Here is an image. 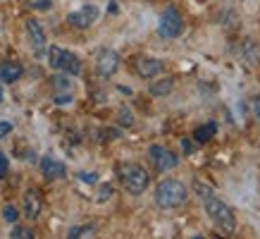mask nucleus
Segmentation results:
<instances>
[{
    "label": "nucleus",
    "mask_w": 260,
    "mask_h": 239,
    "mask_svg": "<svg viewBox=\"0 0 260 239\" xmlns=\"http://www.w3.org/2000/svg\"><path fill=\"white\" fill-rule=\"evenodd\" d=\"M193 191H196V196L203 201V208L208 218L213 220V225L222 234H232L234 227H237V220H234V211L224 203V201L215 194L213 187H208L203 182H193Z\"/></svg>",
    "instance_id": "nucleus-1"
},
{
    "label": "nucleus",
    "mask_w": 260,
    "mask_h": 239,
    "mask_svg": "<svg viewBox=\"0 0 260 239\" xmlns=\"http://www.w3.org/2000/svg\"><path fill=\"white\" fill-rule=\"evenodd\" d=\"M5 175H8V158L0 153V180H3Z\"/></svg>",
    "instance_id": "nucleus-26"
},
{
    "label": "nucleus",
    "mask_w": 260,
    "mask_h": 239,
    "mask_svg": "<svg viewBox=\"0 0 260 239\" xmlns=\"http://www.w3.org/2000/svg\"><path fill=\"white\" fill-rule=\"evenodd\" d=\"M22 208H24V215L29 218V220H36L43 211V201H41V194L36 189H29L24 194L22 199Z\"/></svg>",
    "instance_id": "nucleus-12"
},
{
    "label": "nucleus",
    "mask_w": 260,
    "mask_h": 239,
    "mask_svg": "<svg viewBox=\"0 0 260 239\" xmlns=\"http://www.w3.org/2000/svg\"><path fill=\"white\" fill-rule=\"evenodd\" d=\"M41 172H43V177H46L48 182H55V180H62V177L67 175V167L57 158L46 156V158L41 160Z\"/></svg>",
    "instance_id": "nucleus-11"
},
{
    "label": "nucleus",
    "mask_w": 260,
    "mask_h": 239,
    "mask_svg": "<svg viewBox=\"0 0 260 239\" xmlns=\"http://www.w3.org/2000/svg\"><path fill=\"white\" fill-rule=\"evenodd\" d=\"M134 70L141 79H153V77H158L160 72H162V63H160L158 57H146L143 55V57H136Z\"/></svg>",
    "instance_id": "nucleus-10"
},
{
    "label": "nucleus",
    "mask_w": 260,
    "mask_h": 239,
    "mask_svg": "<svg viewBox=\"0 0 260 239\" xmlns=\"http://www.w3.org/2000/svg\"><path fill=\"white\" fill-rule=\"evenodd\" d=\"M98 15H101V12H98L95 5H84V8H79L77 12L67 15V24H72L74 29H88L91 24H95Z\"/></svg>",
    "instance_id": "nucleus-8"
},
{
    "label": "nucleus",
    "mask_w": 260,
    "mask_h": 239,
    "mask_svg": "<svg viewBox=\"0 0 260 239\" xmlns=\"http://www.w3.org/2000/svg\"><path fill=\"white\" fill-rule=\"evenodd\" d=\"M3 218H5L8 223L15 225L17 220H19V213H17V208H15V206H5V208H3Z\"/></svg>",
    "instance_id": "nucleus-21"
},
{
    "label": "nucleus",
    "mask_w": 260,
    "mask_h": 239,
    "mask_svg": "<svg viewBox=\"0 0 260 239\" xmlns=\"http://www.w3.org/2000/svg\"><path fill=\"white\" fill-rule=\"evenodd\" d=\"M53 88H55V94H67V91H70L72 88V81H70V74H55V77H53Z\"/></svg>",
    "instance_id": "nucleus-17"
},
{
    "label": "nucleus",
    "mask_w": 260,
    "mask_h": 239,
    "mask_svg": "<svg viewBox=\"0 0 260 239\" xmlns=\"http://www.w3.org/2000/svg\"><path fill=\"white\" fill-rule=\"evenodd\" d=\"M148 160L153 163V167H155L158 172H170V170H174V167L179 165L177 153H172L170 148H165V146H150Z\"/></svg>",
    "instance_id": "nucleus-6"
},
{
    "label": "nucleus",
    "mask_w": 260,
    "mask_h": 239,
    "mask_svg": "<svg viewBox=\"0 0 260 239\" xmlns=\"http://www.w3.org/2000/svg\"><path fill=\"white\" fill-rule=\"evenodd\" d=\"M26 36H29V43H31L34 53L36 55H43L46 53V32L41 26L39 19H26Z\"/></svg>",
    "instance_id": "nucleus-9"
},
{
    "label": "nucleus",
    "mask_w": 260,
    "mask_h": 239,
    "mask_svg": "<svg viewBox=\"0 0 260 239\" xmlns=\"http://www.w3.org/2000/svg\"><path fill=\"white\" fill-rule=\"evenodd\" d=\"M217 134V122H208V125H203V127H198L196 132H193V139H196L198 143H205V141H210L213 136Z\"/></svg>",
    "instance_id": "nucleus-15"
},
{
    "label": "nucleus",
    "mask_w": 260,
    "mask_h": 239,
    "mask_svg": "<svg viewBox=\"0 0 260 239\" xmlns=\"http://www.w3.org/2000/svg\"><path fill=\"white\" fill-rule=\"evenodd\" d=\"M110 196H112V187L110 184H101V187H98V196H95V201H98V203H105Z\"/></svg>",
    "instance_id": "nucleus-20"
},
{
    "label": "nucleus",
    "mask_w": 260,
    "mask_h": 239,
    "mask_svg": "<svg viewBox=\"0 0 260 239\" xmlns=\"http://www.w3.org/2000/svg\"><path fill=\"white\" fill-rule=\"evenodd\" d=\"M253 115H255V120L260 122V98L255 101V103H253Z\"/></svg>",
    "instance_id": "nucleus-28"
},
{
    "label": "nucleus",
    "mask_w": 260,
    "mask_h": 239,
    "mask_svg": "<svg viewBox=\"0 0 260 239\" xmlns=\"http://www.w3.org/2000/svg\"><path fill=\"white\" fill-rule=\"evenodd\" d=\"M22 65L19 63H3L0 65V81H5V84H12L22 77Z\"/></svg>",
    "instance_id": "nucleus-13"
},
{
    "label": "nucleus",
    "mask_w": 260,
    "mask_h": 239,
    "mask_svg": "<svg viewBox=\"0 0 260 239\" xmlns=\"http://www.w3.org/2000/svg\"><path fill=\"white\" fill-rule=\"evenodd\" d=\"M81 182H86V184H93L95 182V175H93V172H81Z\"/></svg>",
    "instance_id": "nucleus-27"
},
{
    "label": "nucleus",
    "mask_w": 260,
    "mask_h": 239,
    "mask_svg": "<svg viewBox=\"0 0 260 239\" xmlns=\"http://www.w3.org/2000/svg\"><path fill=\"white\" fill-rule=\"evenodd\" d=\"M48 65H50L53 70H60V72H64V74H70V77L81 74V60L74 55V53H70V50H64V48H60V46L48 48Z\"/></svg>",
    "instance_id": "nucleus-4"
},
{
    "label": "nucleus",
    "mask_w": 260,
    "mask_h": 239,
    "mask_svg": "<svg viewBox=\"0 0 260 239\" xmlns=\"http://www.w3.org/2000/svg\"><path fill=\"white\" fill-rule=\"evenodd\" d=\"M241 55L248 60V65H260V46L253 39H248L241 48Z\"/></svg>",
    "instance_id": "nucleus-14"
},
{
    "label": "nucleus",
    "mask_w": 260,
    "mask_h": 239,
    "mask_svg": "<svg viewBox=\"0 0 260 239\" xmlns=\"http://www.w3.org/2000/svg\"><path fill=\"white\" fill-rule=\"evenodd\" d=\"M95 227L93 225H81V227H72L70 232H67V237L70 239H79V237H93Z\"/></svg>",
    "instance_id": "nucleus-18"
},
{
    "label": "nucleus",
    "mask_w": 260,
    "mask_h": 239,
    "mask_svg": "<svg viewBox=\"0 0 260 239\" xmlns=\"http://www.w3.org/2000/svg\"><path fill=\"white\" fill-rule=\"evenodd\" d=\"M158 32L162 39H179L181 36V32H184V19H181L179 10L174 8V5L165 8V12L160 15Z\"/></svg>",
    "instance_id": "nucleus-5"
},
{
    "label": "nucleus",
    "mask_w": 260,
    "mask_h": 239,
    "mask_svg": "<svg viewBox=\"0 0 260 239\" xmlns=\"http://www.w3.org/2000/svg\"><path fill=\"white\" fill-rule=\"evenodd\" d=\"M10 237H12V239H31L34 234H31V230H24V227H15Z\"/></svg>",
    "instance_id": "nucleus-23"
},
{
    "label": "nucleus",
    "mask_w": 260,
    "mask_h": 239,
    "mask_svg": "<svg viewBox=\"0 0 260 239\" xmlns=\"http://www.w3.org/2000/svg\"><path fill=\"white\" fill-rule=\"evenodd\" d=\"M117 122L122 125V127H132V125H134V115H132V110H129V108H119Z\"/></svg>",
    "instance_id": "nucleus-19"
},
{
    "label": "nucleus",
    "mask_w": 260,
    "mask_h": 239,
    "mask_svg": "<svg viewBox=\"0 0 260 239\" xmlns=\"http://www.w3.org/2000/svg\"><path fill=\"white\" fill-rule=\"evenodd\" d=\"M155 206L162 208V211H172V208H179L186 203L189 199V191H186V184L179 182V180H162V182L155 187Z\"/></svg>",
    "instance_id": "nucleus-2"
},
{
    "label": "nucleus",
    "mask_w": 260,
    "mask_h": 239,
    "mask_svg": "<svg viewBox=\"0 0 260 239\" xmlns=\"http://www.w3.org/2000/svg\"><path fill=\"white\" fill-rule=\"evenodd\" d=\"M5 101V94H3V86H0V103Z\"/></svg>",
    "instance_id": "nucleus-30"
},
{
    "label": "nucleus",
    "mask_w": 260,
    "mask_h": 239,
    "mask_svg": "<svg viewBox=\"0 0 260 239\" xmlns=\"http://www.w3.org/2000/svg\"><path fill=\"white\" fill-rule=\"evenodd\" d=\"M172 86H174V79H172V77H165V79L153 81V84L148 86V91L153 96H167L170 91H172Z\"/></svg>",
    "instance_id": "nucleus-16"
},
{
    "label": "nucleus",
    "mask_w": 260,
    "mask_h": 239,
    "mask_svg": "<svg viewBox=\"0 0 260 239\" xmlns=\"http://www.w3.org/2000/svg\"><path fill=\"white\" fill-rule=\"evenodd\" d=\"M55 103H57V105L72 103V94H70V91H67V94H55Z\"/></svg>",
    "instance_id": "nucleus-24"
},
{
    "label": "nucleus",
    "mask_w": 260,
    "mask_h": 239,
    "mask_svg": "<svg viewBox=\"0 0 260 239\" xmlns=\"http://www.w3.org/2000/svg\"><path fill=\"white\" fill-rule=\"evenodd\" d=\"M246 3H253V0H246Z\"/></svg>",
    "instance_id": "nucleus-31"
},
{
    "label": "nucleus",
    "mask_w": 260,
    "mask_h": 239,
    "mask_svg": "<svg viewBox=\"0 0 260 239\" xmlns=\"http://www.w3.org/2000/svg\"><path fill=\"white\" fill-rule=\"evenodd\" d=\"M117 70H119V53L117 50H112V48L98 50V55H95V72L108 79V77H112Z\"/></svg>",
    "instance_id": "nucleus-7"
},
{
    "label": "nucleus",
    "mask_w": 260,
    "mask_h": 239,
    "mask_svg": "<svg viewBox=\"0 0 260 239\" xmlns=\"http://www.w3.org/2000/svg\"><path fill=\"white\" fill-rule=\"evenodd\" d=\"M31 8L39 10V12H48V10L53 8V0H34Z\"/></svg>",
    "instance_id": "nucleus-22"
},
{
    "label": "nucleus",
    "mask_w": 260,
    "mask_h": 239,
    "mask_svg": "<svg viewBox=\"0 0 260 239\" xmlns=\"http://www.w3.org/2000/svg\"><path fill=\"white\" fill-rule=\"evenodd\" d=\"M117 177H119V182H122V187H124L132 196L143 194L150 184V175L143 170V165H139V163H119Z\"/></svg>",
    "instance_id": "nucleus-3"
},
{
    "label": "nucleus",
    "mask_w": 260,
    "mask_h": 239,
    "mask_svg": "<svg viewBox=\"0 0 260 239\" xmlns=\"http://www.w3.org/2000/svg\"><path fill=\"white\" fill-rule=\"evenodd\" d=\"M181 143H184V151H186V153H191V151H193V146H191V141H189V139H184V141H181Z\"/></svg>",
    "instance_id": "nucleus-29"
},
{
    "label": "nucleus",
    "mask_w": 260,
    "mask_h": 239,
    "mask_svg": "<svg viewBox=\"0 0 260 239\" xmlns=\"http://www.w3.org/2000/svg\"><path fill=\"white\" fill-rule=\"evenodd\" d=\"M10 132H12V122H5V120H3V122H0V139L8 136Z\"/></svg>",
    "instance_id": "nucleus-25"
}]
</instances>
